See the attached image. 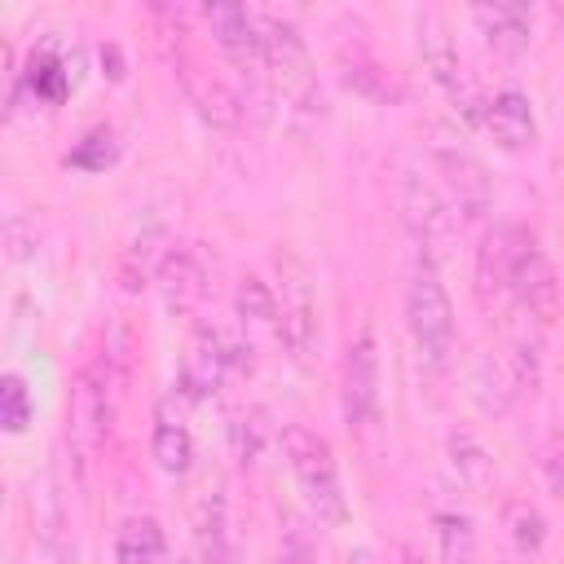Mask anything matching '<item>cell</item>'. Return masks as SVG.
Segmentation results:
<instances>
[{"instance_id": "cell-1", "label": "cell", "mask_w": 564, "mask_h": 564, "mask_svg": "<svg viewBox=\"0 0 564 564\" xmlns=\"http://www.w3.org/2000/svg\"><path fill=\"white\" fill-rule=\"evenodd\" d=\"M282 454H286V467L295 476V489H300L304 507L322 524L339 529L348 520V494H344L330 441L317 427H308V423H286L282 427Z\"/></svg>"}, {"instance_id": "cell-2", "label": "cell", "mask_w": 564, "mask_h": 564, "mask_svg": "<svg viewBox=\"0 0 564 564\" xmlns=\"http://www.w3.org/2000/svg\"><path fill=\"white\" fill-rule=\"evenodd\" d=\"M401 304H405V326H410V339L419 348V357L436 370L449 366L454 357V304H449V291L436 273L432 260L414 256L410 269H405V286H401Z\"/></svg>"}, {"instance_id": "cell-3", "label": "cell", "mask_w": 564, "mask_h": 564, "mask_svg": "<svg viewBox=\"0 0 564 564\" xmlns=\"http://www.w3.org/2000/svg\"><path fill=\"white\" fill-rule=\"evenodd\" d=\"M278 322H273V335L278 344L286 348V357L308 370L317 361V348H322V322H317V295H313V282H308V269L278 251Z\"/></svg>"}, {"instance_id": "cell-4", "label": "cell", "mask_w": 564, "mask_h": 564, "mask_svg": "<svg viewBox=\"0 0 564 564\" xmlns=\"http://www.w3.org/2000/svg\"><path fill=\"white\" fill-rule=\"evenodd\" d=\"M110 414H115V379L106 357H88L75 379H70V401H66V441L75 458L88 467L97 449L110 436Z\"/></svg>"}, {"instance_id": "cell-5", "label": "cell", "mask_w": 564, "mask_h": 564, "mask_svg": "<svg viewBox=\"0 0 564 564\" xmlns=\"http://www.w3.org/2000/svg\"><path fill=\"white\" fill-rule=\"evenodd\" d=\"M251 370V335L234 326L203 322L189 335V357H185V379L194 392H216L220 383H234Z\"/></svg>"}, {"instance_id": "cell-6", "label": "cell", "mask_w": 564, "mask_h": 564, "mask_svg": "<svg viewBox=\"0 0 564 564\" xmlns=\"http://www.w3.org/2000/svg\"><path fill=\"white\" fill-rule=\"evenodd\" d=\"M507 291L542 322L560 308V273L542 242L520 225H507Z\"/></svg>"}, {"instance_id": "cell-7", "label": "cell", "mask_w": 564, "mask_h": 564, "mask_svg": "<svg viewBox=\"0 0 564 564\" xmlns=\"http://www.w3.org/2000/svg\"><path fill=\"white\" fill-rule=\"evenodd\" d=\"M339 410L352 432H366L379 419V339L370 326H357L339 357Z\"/></svg>"}, {"instance_id": "cell-8", "label": "cell", "mask_w": 564, "mask_h": 564, "mask_svg": "<svg viewBox=\"0 0 564 564\" xmlns=\"http://www.w3.org/2000/svg\"><path fill=\"white\" fill-rule=\"evenodd\" d=\"M397 207H401V220H405L419 256L436 264L449 251V242H454V212L441 198V189L427 185L419 172H401V181H397Z\"/></svg>"}, {"instance_id": "cell-9", "label": "cell", "mask_w": 564, "mask_h": 564, "mask_svg": "<svg viewBox=\"0 0 564 564\" xmlns=\"http://www.w3.org/2000/svg\"><path fill=\"white\" fill-rule=\"evenodd\" d=\"M260 31H264V66L282 79V88L300 101V106H322V88L308 62V44L295 31L291 18L278 13H260Z\"/></svg>"}, {"instance_id": "cell-10", "label": "cell", "mask_w": 564, "mask_h": 564, "mask_svg": "<svg viewBox=\"0 0 564 564\" xmlns=\"http://www.w3.org/2000/svg\"><path fill=\"white\" fill-rule=\"evenodd\" d=\"M419 53H423V66H427L432 84L449 97V106H454L463 119L480 123V106H485V101L476 97V88H471V79H467V70H463V57H458V48H454V40H449V31H445V22H436L432 13L419 18Z\"/></svg>"}, {"instance_id": "cell-11", "label": "cell", "mask_w": 564, "mask_h": 564, "mask_svg": "<svg viewBox=\"0 0 564 564\" xmlns=\"http://www.w3.org/2000/svg\"><path fill=\"white\" fill-rule=\"evenodd\" d=\"M432 159H436V167L445 172V181H449V189H454V203H458V212H463L467 220H476V216H485V212L494 207V185H489L480 159H476L463 141L436 137V141H432Z\"/></svg>"}, {"instance_id": "cell-12", "label": "cell", "mask_w": 564, "mask_h": 564, "mask_svg": "<svg viewBox=\"0 0 564 564\" xmlns=\"http://www.w3.org/2000/svg\"><path fill=\"white\" fill-rule=\"evenodd\" d=\"M159 291H163V304L176 308V313H194L203 300H207V260L194 242H172L159 260Z\"/></svg>"}, {"instance_id": "cell-13", "label": "cell", "mask_w": 564, "mask_h": 564, "mask_svg": "<svg viewBox=\"0 0 564 564\" xmlns=\"http://www.w3.org/2000/svg\"><path fill=\"white\" fill-rule=\"evenodd\" d=\"M480 123L489 128V137L502 150H529L538 141V119H533V101L520 88H494L480 106Z\"/></svg>"}, {"instance_id": "cell-14", "label": "cell", "mask_w": 564, "mask_h": 564, "mask_svg": "<svg viewBox=\"0 0 564 564\" xmlns=\"http://www.w3.org/2000/svg\"><path fill=\"white\" fill-rule=\"evenodd\" d=\"M216 44L238 62H264V31H260V13L256 9H242V4H212L203 9Z\"/></svg>"}, {"instance_id": "cell-15", "label": "cell", "mask_w": 564, "mask_h": 564, "mask_svg": "<svg viewBox=\"0 0 564 564\" xmlns=\"http://www.w3.org/2000/svg\"><path fill=\"white\" fill-rule=\"evenodd\" d=\"M150 454H154V463H159L167 476H185V471H189V458H194V436H189L185 414H181V405H176V397H172V392H167V397L154 405Z\"/></svg>"}, {"instance_id": "cell-16", "label": "cell", "mask_w": 564, "mask_h": 564, "mask_svg": "<svg viewBox=\"0 0 564 564\" xmlns=\"http://www.w3.org/2000/svg\"><path fill=\"white\" fill-rule=\"evenodd\" d=\"M115 564H172L163 524L154 516H128L115 533Z\"/></svg>"}, {"instance_id": "cell-17", "label": "cell", "mask_w": 564, "mask_h": 564, "mask_svg": "<svg viewBox=\"0 0 564 564\" xmlns=\"http://www.w3.org/2000/svg\"><path fill=\"white\" fill-rule=\"evenodd\" d=\"M194 542L203 564H229V498L225 489H207L194 511Z\"/></svg>"}, {"instance_id": "cell-18", "label": "cell", "mask_w": 564, "mask_h": 564, "mask_svg": "<svg viewBox=\"0 0 564 564\" xmlns=\"http://www.w3.org/2000/svg\"><path fill=\"white\" fill-rule=\"evenodd\" d=\"M471 22L485 31L494 48H524L533 35V13L524 4H480L471 9Z\"/></svg>"}, {"instance_id": "cell-19", "label": "cell", "mask_w": 564, "mask_h": 564, "mask_svg": "<svg viewBox=\"0 0 564 564\" xmlns=\"http://www.w3.org/2000/svg\"><path fill=\"white\" fill-rule=\"evenodd\" d=\"M445 454H449V467H454V476H458L463 485L485 489V485L494 480V454H489V445H485L471 427H454V432L445 436Z\"/></svg>"}, {"instance_id": "cell-20", "label": "cell", "mask_w": 564, "mask_h": 564, "mask_svg": "<svg viewBox=\"0 0 564 564\" xmlns=\"http://www.w3.org/2000/svg\"><path fill=\"white\" fill-rule=\"evenodd\" d=\"M502 529L520 555H538L546 546V516L529 494H511L502 502Z\"/></svg>"}, {"instance_id": "cell-21", "label": "cell", "mask_w": 564, "mask_h": 564, "mask_svg": "<svg viewBox=\"0 0 564 564\" xmlns=\"http://www.w3.org/2000/svg\"><path fill=\"white\" fill-rule=\"evenodd\" d=\"M234 308H238L242 330H251V326H269L273 330V322H278V291H273V282H264L260 273H242L238 291H234Z\"/></svg>"}, {"instance_id": "cell-22", "label": "cell", "mask_w": 564, "mask_h": 564, "mask_svg": "<svg viewBox=\"0 0 564 564\" xmlns=\"http://www.w3.org/2000/svg\"><path fill=\"white\" fill-rule=\"evenodd\" d=\"M436 551L441 564H476V524L463 507L436 516Z\"/></svg>"}, {"instance_id": "cell-23", "label": "cell", "mask_w": 564, "mask_h": 564, "mask_svg": "<svg viewBox=\"0 0 564 564\" xmlns=\"http://www.w3.org/2000/svg\"><path fill=\"white\" fill-rule=\"evenodd\" d=\"M471 392H476L480 410H489V414H502V410L516 401V388H511V375H507L502 357H498V361L485 357V361L476 366V375H471Z\"/></svg>"}, {"instance_id": "cell-24", "label": "cell", "mask_w": 564, "mask_h": 564, "mask_svg": "<svg viewBox=\"0 0 564 564\" xmlns=\"http://www.w3.org/2000/svg\"><path fill=\"white\" fill-rule=\"evenodd\" d=\"M502 366H507V375H511V388H516V397H533L538 388H542V357H538V344H529V339H516L507 352H502Z\"/></svg>"}, {"instance_id": "cell-25", "label": "cell", "mask_w": 564, "mask_h": 564, "mask_svg": "<svg viewBox=\"0 0 564 564\" xmlns=\"http://www.w3.org/2000/svg\"><path fill=\"white\" fill-rule=\"evenodd\" d=\"M344 79H348V88H357L361 97H370V101H379V106H388V101H397L401 97V88H397V79L379 66V62H352L348 70H344Z\"/></svg>"}, {"instance_id": "cell-26", "label": "cell", "mask_w": 564, "mask_h": 564, "mask_svg": "<svg viewBox=\"0 0 564 564\" xmlns=\"http://www.w3.org/2000/svg\"><path fill=\"white\" fill-rule=\"evenodd\" d=\"M0 419L9 432H22L31 423V392H26V379L18 370H9L0 379Z\"/></svg>"}, {"instance_id": "cell-27", "label": "cell", "mask_w": 564, "mask_h": 564, "mask_svg": "<svg viewBox=\"0 0 564 564\" xmlns=\"http://www.w3.org/2000/svg\"><path fill=\"white\" fill-rule=\"evenodd\" d=\"M533 458H538L542 485H546L555 498H564V432H546V436L538 441Z\"/></svg>"}, {"instance_id": "cell-28", "label": "cell", "mask_w": 564, "mask_h": 564, "mask_svg": "<svg viewBox=\"0 0 564 564\" xmlns=\"http://www.w3.org/2000/svg\"><path fill=\"white\" fill-rule=\"evenodd\" d=\"M26 79H31L35 97H48V101L62 97V88H66V75H62V66H57L53 57H40V62L31 57V75H26Z\"/></svg>"}, {"instance_id": "cell-29", "label": "cell", "mask_w": 564, "mask_h": 564, "mask_svg": "<svg viewBox=\"0 0 564 564\" xmlns=\"http://www.w3.org/2000/svg\"><path fill=\"white\" fill-rule=\"evenodd\" d=\"M273 564H317V555H313V546H308V538H304L300 529H291V533L282 538V546H278V555H273Z\"/></svg>"}, {"instance_id": "cell-30", "label": "cell", "mask_w": 564, "mask_h": 564, "mask_svg": "<svg viewBox=\"0 0 564 564\" xmlns=\"http://www.w3.org/2000/svg\"><path fill=\"white\" fill-rule=\"evenodd\" d=\"M234 445H238V458H242V463H251V458L260 454V423L238 419V423H234Z\"/></svg>"}, {"instance_id": "cell-31", "label": "cell", "mask_w": 564, "mask_h": 564, "mask_svg": "<svg viewBox=\"0 0 564 564\" xmlns=\"http://www.w3.org/2000/svg\"><path fill=\"white\" fill-rule=\"evenodd\" d=\"M352 564H379L370 551H352Z\"/></svg>"}]
</instances>
